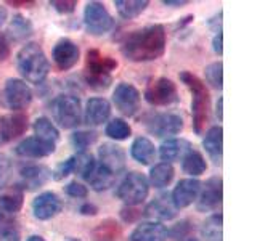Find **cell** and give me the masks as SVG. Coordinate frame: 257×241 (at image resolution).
<instances>
[{
    "label": "cell",
    "instance_id": "44dd1931",
    "mask_svg": "<svg viewBox=\"0 0 257 241\" xmlns=\"http://www.w3.org/2000/svg\"><path fill=\"white\" fill-rule=\"evenodd\" d=\"M111 116V104L104 98H90L85 106V123L90 126H100L106 123Z\"/></svg>",
    "mask_w": 257,
    "mask_h": 241
},
{
    "label": "cell",
    "instance_id": "d4e9b609",
    "mask_svg": "<svg viewBox=\"0 0 257 241\" xmlns=\"http://www.w3.org/2000/svg\"><path fill=\"white\" fill-rule=\"evenodd\" d=\"M131 156L143 166L150 164L156 156V148L147 137H137L131 147Z\"/></svg>",
    "mask_w": 257,
    "mask_h": 241
},
{
    "label": "cell",
    "instance_id": "4dcf8cb0",
    "mask_svg": "<svg viewBox=\"0 0 257 241\" xmlns=\"http://www.w3.org/2000/svg\"><path fill=\"white\" fill-rule=\"evenodd\" d=\"M34 132H36V137L39 139H42L45 142H52L56 145V142L60 140V132L58 129L55 127V124L52 123L50 119L47 117H37L34 120Z\"/></svg>",
    "mask_w": 257,
    "mask_h": 241
},
{
    "label": "cell",
    "instance_id": "ffe728a7",
    "mask_svg": "<svg viewBox=\"0 0 257 241\" xmlns=\"http://www.w3.org/2000/svg\"><path fill=\"white\" fill-rule=\"evenodd\" d=\"M167 228L161 222H142L131 233V241H166Z\"/></svg>",
    "mask_w": 257,
    "mask_h": 241
},
{
    "label": "cell",
    "instance_id": "603a6c76",
    "mask_svg": "<svg viewBox=\"0 0 257 241\" xmlns=\"http://www.w3.org/2000/svg\"><path fill=\"white\" fill-rule=\"evenodd\" d=\"M177 209L172 204V199L169 195H161L155 198L151 203L145 209V214L153 219H159V220H171L175 217Z\"/></svg>",
    "mask_w": 257,
    "mask_h": 241
},
{
    "label": "cell",
    "instance_id": "7bdbcfd3",
    "mask_svg": "<svg viewBox=\"0 0 257 241\" xmlns=\"http://www.w3.org/2000/svg\"><path fill=\"white\" fill-rule=\"evenodd\" d=\"M10 56V42H8L7 34L0 32V61H5Z\"/></svg>",
    "mask_w": 257,
    "mask_h": 241
},
{
    "label": "cell",
    "instance_id": "8992f818",
    "mask_svg": "<svg viewBox=\"0 0 257 241\" xmlns=\"http://www.w3.org/2000/svg\"><path fill=\"white\" fill-rule=\"evenodd\" d=\"M32 101L31 87L21 79H8L0 90V106L12 111H21Z\"/></svg>",
    "mask_w": 257,
    "mask_h": 241
},
{
    "label": "cell",
    "instance_id": "5b68a950",
    "mask_svg": "<svg viewBox=\"0 0 257 241\" xmlns=\"http://www.w3.org/2000/svg\"><path fill=\"white\" fill-rule=\"evenodd\" d=\"M148 193H150V183L147 177L140 172H131L119 183V187L116 190V196L127 206H137L142 204L147 199Z\"/></svg>",
    "mask_w": 257,
    "mask_h": 241
},
{
    "label": "cell",
    "instance_id": "74e56055",
    "mask_svg": "<svg viewBox=\"0 0 257 241\" xmlns=\"http://www.w3.org/2000/svg\"><path fill=\"white\" fill-rule=\"evenodd\" d=\"M74 169H76V158L71 156L66 161H63V163H60L58 166H56V169L52 172V177L55 180H63L64 177H68L69 174L74 172Z\"/></svg>",
    "mask_w": 257,
    "mask_h": 241
},
{
    "label": "cell",
    "instance_id": "9a60e30c",
    "mask_svg": "<svg viewBox=\"0 0 257 241\" xmlns=\"http://www.w3.org/2000/svg\"><path fill=\"white\" fill-rule=\"evenodd\" d=\"M201 191V182L198 179H183L177 183V187L174 188L171 199L175 209H183L188 207L196 201L198 195Z\"/></svg>",
    "mask_w": 257,
    "mask_h": 241
},
{
    "label": "cell",
    "instance_id": "681fc988",
    "mask_svg": "<svg viewBox=\"0 0 257 241\" xmlns=\"http://www.w3.org/2000/svg\"><path fill=\"white\" fill-rule=\"evenodd\" d=\"M8 5H23V7H28V5H34V2H28V0H21V2H16V0H10Z\"/></svg>",
    "mask_w": 257,
    "mask_h": 241
},
{
    "label": "cell",
    "instance_id": "d6a6232c",
    "mask_svg": "<svg viewBox=\"0 0 257 241\" xmlns=\"http://www.w3.org/2000/svg\"><path fill=\"white\" fill-rule=\"evenodd\" d=\"M203 235L207 241H222V214H214L204 222Z\"/></svg>",
    "mask_w": 257,
    "mask_h": 241
},
{
    "label": "cell",
    "instance_id": "816d5d0a",
    "mask_svg": "<svg viewBox=\"0 0 257 241\" xmlns=\"http://www.w3.org/2000/svg\"><path fill=\"white\" fill-rule=\"evenodd\" d=\"M26 241H45L42 236H37V235H32V236H29Z\"/></svg>",
    "mask_w": 257,
    "mask_h": 241
},
{
    "label": "cell",
    "instance_id": "f5cc1de1",
    "mask_svg": "<svg viewBox=\"0 0 257 241\" xmlns=\"http://www.w3.org/2000/svg\"><path fill=\"white\" fill-rule=\"evenodd\" d=\"M185 241H201V239H198V238H191V236H190V238H187Z\"/></svg>",
    "mask_w": 257,
    "mask_h": 241
},
{
    "label": "cell",
    "instance_id": "d590c367",
    "mask_svg": "<svg viewBox=\"0 0 257 241\" xmlns=\"http://www.w3.org/2000/svg\"><path fill=\"white\" fill-rule=\"evenodd\" d=\"M206 74V80L207 84L212 88H217V90H222L223 87V64L220 61L211 63L209 66L204 69Z\"/></svg>",
    "mask_w": 257,
    "mask_h": 241
},
{
    "label": "cell",
    "instance_id": "52a82bcc",
    "mask_svg": "<svg viewBox=\"0 0 257 241\" xmlns=\"http://www.w3.org/2000/svg\"><path fill=\"white\" fill-rule=\"evenodd\" d=\"M52 114L63 129H72L80 123V101L77 96L60 95L52 101Z\"/></svg>",
    "mask_w": 257,
    "mask_h": 241
},
{
    "label": "cell",
    "instance_id": "ee69618b",
    "mask_svg": "<svg viewBox=\"0 0 257 241\" xmlns=\"http://www.w3.org/2000/svg\"><path fill=\"white\" fill-rule=\"evenodd\" d=\"M222 44H223V34H222V32H217L215 37H214V40H212V48H214V52H215L217 55H222V53H223V47H222Z\"/></svg>",
    "mask_w": 257,
    "mask_h": 241
},
{
    "label": "cell",
    "instance_id": "484cf974",
    "mask_svg": "<svg viewBox=\"0 0 257 241\" xmlns=\"http://www.w3.org/2000/svg\"><path fill=\"white\" fill-rule=\"evenodd\" d=\"M207 169V164H206V159L204 156L201 155L199 151L196 150H190L187 155L182 158V171L188 175H193V177H198L201 174H204Z\"/></svg>",
    "mask_w": 257,
    "mask_h": 241
},
{
    "label": "cell",
    "instance_id": "4316f807",
    "mask_svg": "<svg viewBox=\"0 0 257 241\" xmlns=\"http://www.w3.org/2000/svg\"><path fill=\"white\" fill-rule=\"evenodd\" d=\"M114 179L116 177L112 174H109L106 169H103L100 164H95L93 169L88 172V175L84 180H87L88 183H90V187L95 191H103V190H108L111 185L114 183Z\"/></svg>",
    "mask_w": 257,
    "mask_h": 241
},
{
    "label": "cell",
    "instance_id": "e575fe53",
    "mask_svg": "<svg viewBox=\"0 0 257 241\" xmlns=\"http://www.w3.org/2000/svg\"><path fill=\"white\" fill-rule=\"evenodd\" d=\"M119 227L116 222L112 220H106L100 223V227L93 231V238L95 241H117L119 238Z\"/></svg>",
    "mask_w": 257,
    "mask_h": 241
},
{
    "label": "cell",
    "instance_id": "c3c4849f",
    "mask_svg": "<svg viewBox=\"0 0 257 241\" xmlns=\"http://www.w3.org/2000/svg\"><path fill=\"white\" fill-rule=\"evenodd\" d=\"M5 20H7V8L4 5H0V26L5 23Z\"/></svg>",
    "mask_w": 257,
    "mask_h": 241
},
{
    "label": "cell",
    "instance_id": "f35d334b",
    "mask_svg": "<svg viewBox=\"0 0 257 241\" xmlns=\"http://www.w3.org/2000/svg\"><path fill=\"white\" fill-rule=\"evenodd\" d=\"M191 231H193V225L190 222H187V220H183L180 223H177L175 227L171 231H167V233L175 241H185L187 238H190V233Z\"/></svg>",
    "mask_w": 257,
    "mask_h": 241
},
{
    "label": "cell",
    "instance_id": "5bb4252c",
    "mask_svg": "<svg viewBox=\"0 0 257 241\" xmlns=\"http://www.w3.org/2000/svg\"><path fill=\"white\" fill-rule=\"evenodd\" d=\"M79 47L76 42H72L71 39H60L53 47V61L61 71H68L72 66H76L79 61Z\"/></svg>",
    "mask_w": 257,
    "mask_h": 241
},
{
    "label": "cell",
    "instance_id": "cb8c5ba5",
    "mask_svg": "<svg viewBox=\"0 0 257 241\" xmlns=\"http://www.w3.org/2000/svg\"><path fill=\"white\" fill-rule=\"evenodd\" d=\"M191 150L190 143L183 139H169L159 147V156L164 163H172L183 158Z\"/></svg>",
    "mask_w": 257,
    "mask_h": 241
},
{
    "label": "cell",
    "instance_id": "836d02e7",
    "mask_svg": "<svg viewBox=\"0 0 257 241\" xmlns=\"http://www.w3.org/2000/svg\"><path fill=\"white\" fill-rule=\"evenodd\" d=\"M131 132H132V129L128 126V123H125L124 119H119V117L109 120L106 126V135L114 140H125L131 137Z\"/></svg>",
    "mask_w": 257,
    "mask_h": 241
},
{
    "label": "cell",
    "instance_id": "3957f363",
    "mask_svg": "<svg viewBox=\"0 0 257 241\" xmlns=\"http://www.w3.org/2000/svg\"><path fill=\"white\" fill-rule=\"evenodd\" d=\"M16 68L28 82L40 84L50 72V63L42 47L36 42H29L21 47V50L16 55Z\"/></svg>",
    "mask_w": 257,
    "mask_h": 241
},
{
    "label": "cell",
    "instance_id": "f907efd6",
    "mask_svg": "<svg viewBox=\"0 0 257 241\" xmlns=\"http://www.w3.org/2000/svg\"><path fill=\"white\" fill-rule=\"evenodd\" d=\"M222 104H223V100L219 98V103H217V116H219V119H222Z\"/></svg>",
    "mask_w": 257,
    "mask_h": 241
},
{
    "label": "cell",
    "instance_id": "bcb514c9",
    "mask_svg": "<svg viewBox=\"0 0 257 241\" xmlns=\"http://www.w3.org/2000/svg\"><path fill=\"white\" fill-rule=\"evenodd\" d=\"M79 211L82 215H95L96 212H98V209H96V206H93L90 203H85L84 206H80Z\"/></svg>",
    "mask_w": 257,
    "mask_h": 241
},
{
    "label": "cell",
    "instance_id": "8d00e7d4",
    "mask_svg": "<svg viewBox=\"0 0 257 241\" xmlns=\"http://www.w3.org/2000/svg\"><path fill=\"white\" fill-rule=\"evenodd\" d=\"M96 137L98 135H96V132H93V131H77L72 134L71 143L79 153H85V150L96 142Z\"/></svg>",
    "mask_w": 257,
    "mask_h": 241
},
{
    "label": "cell",
    "instance_id": "277c9868",
    "mask_svg": "<svg viewBox=\"0 0 257 241\" xmlns=\"http://www.w3.org/2000/svg\"><path fill=\"white\" fill-rule=\"evenodd\" d=\"M117 68V61L100 50L92 48L85 56V82L95 90H106L111 85V71Z\"/></svg>",
    "mask_w": 257,
    "mask_h": 241
},
{
    "label": "cell",
    "instance_id": "b9f144b4",
    "mask_svg": "<svg viewBox=\"0 0 257 241\" xmlns=\"http://www.w3.org/2000/svg\"><path fill=\"white\" fill-rule=\"evenodd\" d=\"M10 159H8L5 155H0V187H4L8 175H10Z\"/></svg>",
    "mask_w": 257,
    "mask_h": 241
},
{
    "label": "cell",
    "instance_id": "ac0fdd59",
    "mask_svg": "<svg viewBox=\"0 0 257 241\" xmlns=\"http://www.w3.org/2000/svg\"><path fill=\"white\" fill-rule=\"evenodd\" d=\"M28 129V117L24 114L0 116V145L23 135Z\"/></svg>",
    "mask_w": 257,
    "mask_h": 241
},
{
    "label": "cell",
    "instance_id": "6da1fadb",
    "mask_svg": "<svg viewBox=\"0 0 257 241\" xmlns=\"http://www.w3.org/2000/svg\"><path fill=\"white\" fill-rule=\"evenodd\" d=\"M166 52V29L161 24H150L131 34L122 45L127 60L135 63L158 60Z\"/></svg>",
    "mask_w": 257,
    "mask_h": 241
},
{
    "label": "cell",
    "instance_id": "83f0119b",
    "mask_svg": "<svg viewBox=\"0 0 257 241\" xmlns=\"http://www.w3.org/2000/svg\"><path fill=\"white\" fill-rule=\"evenodd\" d=\"M21 206H23L21 193H10V195L0 196V223L10 220L16 212H20Z\"/></svg>",
    "mask_w": 257,
    "mask_h": 241
},
{
    "label": "cell",
    "instance_id": "7dc6e473",
    "mask_svg": "<svg viewBox=\"0 0 257 241\" xmlns=\"http://www.w3.org/2000/svg\"><path fill=\"white\" fill-rule=\"evenodd\" d=\"M163 4L167 7H182V5H187L188 2L187 0H164Z\"/></svg>",
    "mask_w": 257,
    "mask_h": 241
},
{
    "label": "cell",
    "instance_id": "ab89813d",
    "mask_svg": "<svg viewBox=\"0 0 257 241\" xmlns=\"http://www.w3.org/2000/svg\"><path fill=\"white\" fill-rule=\"evenodd\" d=\"M66 195L71 196V198L82 199V198H87L88 190H87L85 185H82V183H79L77 180H74V182H69L66 185Z\"/></svg>",
    "mask_w": 257,
    "mask_h": 241
},
{
    "label": "cell",
    "instance_id": "e0dca14e",
    "mask_svg": "<svg viewBox=\"0 0 257 241\" xmlns=\"http://www.w3.org/2000/svg\"><path fill=\"white\" fill-rule=\"evenodd\" d=\"M55 151V143L45 142L39 137H28L16 145L15 153L23 158H45Z\"/></svg>",
    "mask_w": 257,
    "mask_h": 241
},
{
    "label": "cell",
    "instance_id": "1f68e13d",
    "mask_svg": "<svg viewBox=\"0 0 257 241\" xmlns=\"http://www.w3.org/2000/svg\"><path fill=\"white\" fill-rule=\"evenodd\" d=\"M117 13L125 20L139 16L148 7V0H116L114 2Z\"/></svg>",
    "mask_w": 257,
    "mask_h": 241
},
{
    "label": "cell",
    "instance_id": "db71d44e",
    "mask_svg": "<svg viewBox=\"0 0 257 241\" xmlns=\"http://www.w3.org/2000/svg\"><path fill=\"white\" fill-rule=\"evenodd\" d=\"M69 241H80V239H69Z\"/></svg>",
    "mask_w": 257,
    "mask_h": 241
},
{
    "label": "cell",
    "instance_id": "4fadbf2b",
    "mask_svg": "<svg viewBox=\"0 0 257 241\" xmlns=\"http://www.w3.org/2000/svg\"><path fill=\"white\" fill-rule=\"evenodd\" d=\"M63 209V203L58 195L53 191L40 193L37 198L32 201V214L39 220H50L56 217Z\"/></svg>",
    "mask_w": 257,
    "mask_h": 241
},
{
    "label": "cell",
    "instance_id": "7402d4cb",
    "mask_svg": "<svg viewBox=\"0 0 257 241\" xmlns=\"http://www.w3.org/2000/svg\"><path fill=\"white\" fill-rule=\"evenodd\" d=\"M203 147L207 151L209 158L214 161V164L220 166L222 164V147H223V129L220 126H214L206 132Z\"/></svg>",
    "mask_w": 257,
    "mask_h": 241
},
{
    "label": "cell",
    "instance_id": "ba28073f",
    "mask_svg": "<svg viewBox=\"0 0 257 241\" xmlns=\"http://www.w3.org/2000/svg\"><path fill=\"white\" fill-rule=\"evenodd\" d=\"M84 24L88 34L103 36L114 26V20L106 10V7L100 2H88L84 10Z\"/></svg>",
    "mask_w": 257,
    "mask_h": 241
},
{
    "label": "cell",
    "instance_id": "7a4b0ae2",
    "mask_svg": "<svg viewBox=\"0 0 257 241\" xmlns=\"http://www.w3.org/2000/svg\"><path fill=\"white\" fill-rule=\"evenodd\" d=\"M180 80L190 88L193 95L191 114H193V129L198 135L206 131V126L211 120V96L206 88V84L198 76L188 71L180 72Z\"/></svg>",
    "mask_w": 257,
    "mask_h": 241
},
{
    "label": "cell",
    "instance_id": "d6986e66",
    "mask_svg": "<svg viewBox=\"0 0 257 241\" xmlns=\"http://www.w3.org/2000/svg\"><path fill=\"white\" fill-rule=\"evenodd\" d=\"M20 177H21V187L24 190H36L48 182V179L52 177V172L45 166L31 164L21 169Z\"/></svg>",
    "mask_w": 257,
    "mask_h": 241
},
{
    "label": "cell",
    "instance_id": "f1b7e54d",
    "mask_svg": "<svg viewBox=\"0 0 257 241\" xmlns=\"http://www.w3.org/2000/svg\"><path fill=\"white\" fill-rule=\"evenodd\" d=\"M174 180V167L169 163H159L151 167L150 182L155 188H164Z\"/></svg>",
    "mask_w": 257,
    "mask_h": 241
},
{
    "label": "cell",
    "instance_id": "30bf717a",
    "mask_svg": "<svg viewBox=\"0 0 257 241\" xmlns=\"http://www.w3.org/2000/svg\"><path fill=\"white\" fill-rule=\"evenodd\" d=\"M145 127L147 131L156 137L175 135L183 129V120L179 114L174 112H156L145 117Z\"/></svg>",
    "mask_w": 257,
    "mask_h": 241
},
{
    "label": "cell",
    "instance_id": "f6af8a7d",
    "mask_svg": "<svg viewBox=\"0 0 257 241\" xmlns=\"http://www.w3.org/2000/svg\"><path fill=\"white\" fill-rule=\"evenodd\" d=\"M120 215H122V219L125 222H134L135 219H139L142 214L140 211H135V209H124V211L120 212Z\"/></svg>",
    "mask_w": 257,
    "mask_h": 241
},
{
    "label": "cell",
    "instance_id": "2e32d148",
    "mask_svg": "<svg viewBox=\"0 0 257 241\" xmlns=\"http://www.w3.org/2000/svg\"><path fill=\"white\" fill-rule=\"evenodd\" d=\"M222 204V179L220 177H211L201 191V196L198 199V211L209 212L215 211Z\"/></svg>",
    "mask_w": 257,
    "mask_h": 241
},
{
    "label": "cell",
    "instance_id": "7c38bea8",
    "mask_svg": "<svg viewBox=\"0 0 257 241\" xmlns=\"http://www.w3.org/2000/svg\"><path fill=\"white\" fill-rule=\"evenodd\" d=\"M98 158L100 166L114 177L125 169V153L116 143H103L98 148Z\"/></svg>",
    "mask_w": 257,
    "mask_h": 241
},
{
    "label": "cell",
    "instance_id": "8fae6325",
    "mask_svg": "<svg viewBox=\"0 0 257 241\" xmlns=\"http://www.w3.org/2000/svg\"><path fill=\"white\" fill-rule=\"evenodd\" d=\"M112 103L124 116H134L140 108V93L132 84L120 82L112 93Z\"/></svg>",
    "mask_w": 257,
    "mask_h": 241
},
{
    "label": "cell",
    "instance_id": "9c48e42d",
    "mask_svg": "<svg viewBox=\"0 0 257 241\" xmlns=\"http://www.w3.org/2000/svg\"><path fill=\"white\" fill-rule=\"evenodd\" d=\"M145 100L151 106H171L179 101V93H177V87L171 79L158 77L148 84L147 90H145Z\"/></svg>",
    "mask_w": 257,
    "mask_h": 241
},
{
    "label": "cell",
    "instance_id": "f546056e",
    "mask_svg": "<svg viewBox=\"0 0 257 241\" xmlns=\"http://www.w3.org/2000/svg\"><path fill=\"white\" fill-rule=\"evenodd\" d=\"M32 23L24 18L23 15H15L12 21H10V26H8V34L10 37H13V40H24L28 39L29 36H32Z\"/></svg>",
    "mask_w": 257,
    "mask_h": 241
},
{
    "label": "cell",
    "instance_id": "60d3db41",
    "mask_svg": "<svg viewBox=\"0 0 257 241\" xmlns=\"http://www.w3.org/2000/svg\"><path fill=\"white\" fill-rule=\"evenodd\" d=\"M50 5L58 13L68 15V13H72V12L76 10L77 2H76V0H53V2H50Z\"/></svg>",
    "mask_w": 257,
    "mask_h": 241
}]
</instances>
